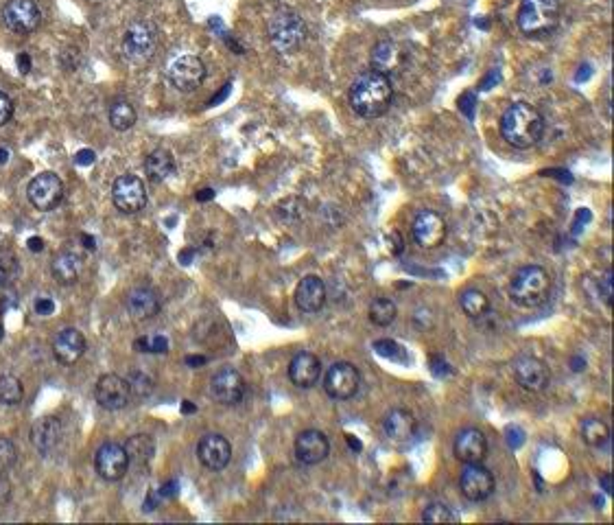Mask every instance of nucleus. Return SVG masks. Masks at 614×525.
Listing matches in <instances>:
<instances>
[{
	"instance_id": "f257e3e1",
	"label": "nucleus",
	"mask_w": 614,
	"mask_h": 525,
	"mask_svg": "<svg viewBox=\"0 0 614 525\" xmlns=\"http://www.w3.org/2000/svg\"><path fill=\"white\" fill-rule=\"evenodd\" d=\"M391 101H394L391 80L374 68L361 72L350 88V107L361 119H378L390 110Z\"/></svg>"
},
{
	"instance_id": "f03ea898",
	"label": "nucleus",
	"mask_w": 614,
	"mask_h": 525,
	"mask_svg": "<svg viewBox=\"0 0 614 525\" xmlns=\"http://www.w3.org/2000/svg\"><path fill=\"white\" fill-rule=\"evenodd\" d=\"M544 134L543 114L529 103H512L500 119V136L516 149H532Z\"/></svg>"
},
{
	"instance_id": "7ed1b4c3",
	"label": "nucleus",
	"mask_w": 614,
	"mask_h": 525,
	"mask_svg": "<svg viewBox=\"0 0 614 525\" xmlns=\"http://www.w3.org/2000/svg\"><path fill=\"white\" fill-rule=\"evenodd\" d=\"M549 292H551V276L538 265H525L509 281V298L520 309L540 307L549 298Z\"/></svg>"
},
{
	"instance_id": "20e7f679",
	"label": "nucleus",
	"mask_w": 614,
	"mask_h": 525,
	"mask_svg": "<svg viewBox=\"0 0 614 525\" xmlns=\"http://www.w3.org/2000/svg\"><path fill=\"white\" fill-rule=\"evenodd\" d=\"M562 18L559 0H523L518 9V29L529 38H547Z\"/></svg>"
},
{
	"instance_id": "39448f33",
	"label": "nucleus",
	"mask_w": 614,
	"mask_h": 525,
	"mask_svg": "<svg viewBox=\"0 0 614 525\" xmlns=\"http://www.w3.org/2000/svg\"><path fill=\"white\" fill-rule=\"evenodd\" d=\"M158 33L149 22H134L122 36V55L131 64H145L154 57Z\"/></svg>"
},
{
	"instance_id": "423d86ee",
	"label": "nucleus",
	"mask_w": 614,
	"mask_h": 525,
	"mask_svg": "<svg viewBox=\"0 0 614 525\" xmlns=\"http://www.w3.org/2000/svg\"><path fill=\"white\" fill-rule=\"evenodd\" d=\"M304 38H307V27L296 13L280 12L269 22V40L276 47V51L291 53L302 44Z\"/></svg>"
},
{
	"instance_id": "0eeeda50",
	"label": "nucleus",
	"mask_w": 614,
	"mask_h": 525,
	"mask_svg": "<svg viewBox=\"0 0 614 525\" xmlns=\"http://www.w3.org/2000/svg\"><path fill=\"white\" fill-rule=\"evenodd\" d=\"M358 385H361V375L350 361H337L328 368L324 377V390L335 401L352 399L358 392Z\"/></svg>"
},
{
	"instance_id": "6e6552de",
	"label": "nucleus",
	"mask_w": 614,
	"mask_h": 525,
	"mask_svg": "<svg viewBox=\"0 0 614 525\" xmlns=\"http://www.w3.org/2000/svg\"><path fill=\"white\" fill-rule=\"evenodd\" d=\"M3 22L16 36H29L42 22V12L33 0H9L3 7Z\"/></svg>"
},
{
	"instance_id": "1a4fd4ad",
	"label": "nucleus",
	"mask_w": 614,
	"mask_h": 525,
	"mask_svg": "<svg viewBox=\"0 0 614 525\" xmlns=\"http://www.w3.org/2000/svg\"><path fill=\"white\" fill-rule=\"evenodd\" d=\"M112 202L125 215L140 213L147 206L145 182L134 174H125L112 186Z\"/></svg>"
},
{
	"instance_id": "9d476101",
	"label": "nucleus",
	"mask_w": 614,
	"mask_h": 525,
	"mask_svg": "<svg viewBox=\"0 0 614 525\" xmlns=\"http://www.w3.org/2000/svg\"><path fill=\"white\" fill-rule=\"evenodd\" d=\"M27 195L33 208L42 210V213H48V210H53L57 204L62 202L63 184L55 174L46 171V174L36 175V178L29 182Z\"/></svg>"
},
{
	"instance_id": "9b49d317",
	"label": "nucleus",
	"mask_w": 614,
	"mask_h": 525,
	"mask_svg": "<svg viewBox=\"0 0 614 525\" xmlns=\"http://www.w3.org/2000/svg\"><path fill=\"white\" fill-rule=\"evenodd\" d=\"M446 233H449V228H446L444 217L440 213H435V210H420L416 215L414 224H411L414 241L425 250L440 248L444 243Z\"/></svg>"
},
{
	"instance_id": "f8f14e48",
	"label": "nucleus",
	"mask_w": 614,
	"mask_h": 525,
	"mask_svg": "<svg viewBox=\"0 0 614 525\" xmlns=\"http://www.w3.org/2000/svg\"><path fill=\"white\" fill-rule=\"evenodd\" d=\"M206 80V64L198 55H180L169 64V81L180 92H193Z\"/></svg>"
},
{
	"instance_id": "ddd939ff",
	"label": "nucleus",
	"mask_w": 614,
	"mask_h": 525,
	"mask_svg": "<svg viewBox=\"0 0 614 525\" xmlns=\"http://www.w3.org/2000/svg\"><path fill=\"white\" fill-rule=\"evenodd\" d=\"M514 379L523 390L527 392H543L547 390L549 381H551V372L549 366L543 360L532 355H520L514 361Z\"/></svg>"
},
{
	"instance_id": "4468645a",
	"label": "nucleus",
	"mask_w": 614,
	"mask_h": 525,
	"mask_svg": "<svg viewBox=\"0 0 614 525\" xmlns=\"http://www.w3.org/2000/svg\"><path fill=\"white\" fill-rule=\"evenodd\" d=\"M95 469L99 478L105 482H119L125 478L127 469H130V460H127L125 445L119 443H105L99 446L95 455Z\"/></svg>"
},
{
	"instance_id": "2eb2a0df",
	"label": "nucleus",
	"mask_w": 614,
	"mask_h": 525,
	"mask_svg": "<svg viewBox=\"0 0 614 525\" xmlns=\"http://www.w3.org/2000/svg\"><path fill=\"white\" fill-rule=\"evenodd\" d=\"M95 399L107 411L122 410L131 401L130 381L119 375H103L95 385Z\"/></svg>"
},
{
	"instance_id": "dca6fc26",
	"label": "nucleus",
	"mask_w": 614,
	"mask_h": 525,
	"mask_svg": "<svg viewBox=\"0 0 614 525\" xmlns=\"http://www.w3.org/2000/svg\"><path fill=\"white\" fill-rule=\"evenodd\" d=\"M459 490L468 502H485L494 493V475L481 464H466L459 478Z\"/></svg>"
},
{
	"instance_id": "f3484780",
	"label": "nucleus",
	"mask_w": 614,
	"mask_h": 525,
	"mask_svg": "<svg viewBox=\"0 0 614 525\" xmlns=\"http://www.w3.org/2000/svg\"><path fill=\"white\" fill-rule=\"evenodd\" d=\"M210 396L221 405H237L245 396V379L234 368H223L210 381Z\"/></svg>"
},
{
	"instance_id": "a211bd4d",
	"label": "nucleus",
	"mask_w": 614,
	"mask_h": 525,
	"mask_svg": "<svg viewBox=\"0 0 614 525\" xmlns=\"http://www.w3.org/2000/svg\"><path fill=\"white\" fill-rule=\"evenodd\" d=\"M453 455L464 464H481L488 455V438L476 427H466L455 436Z\"/></svg>"
},
{
	"instance_id": "6ab92c4d",
	"label": "nucleus",
	"mask_w": 614,
	"mask_h": 525,
	"mask_svg": "<svg viewBox=\"0 0 614 525\" xmlns=\"http://www.w3.org/2000/svg\"><path fill=\"white\" fill-rule=\"evenodd\" d=\"M293 453H296L299 464L315 466L328 458L331 443H328L326 434H322L319 429H307L302 434H298L296 445H293Z\"/></svg>"
},
{
	"instance_id": "aec40b11",
	"label": "nucleus",
	"mask_w": 614,
	"mask_h": 525,
	"mask_svg": "<svg viewBox=\"0 0 614 525\" xmlns=\"http://www.w3.org/2000/svg\"><path fill=\"white\" fill-rule=\"evenodd\" d=\"M198 458L199 462L208 470H223L225 466L232 460V445L228 443V438L221 434H208L199 440L198 445Z\"/></svg>"
},
{
	"instance_id": "412c9836",
	"label": "nucleus",
	"mask_w": 614,
	"mask_h": 525,
	"mask_svg": "<svg viewBox=\"0 0 614 525\" xmlns=\"http://www.w3.org/2000/svg\"><path fill=\"white\" fill-rule=\"evenodd\" d=\"M86 337L80 328H62L53 340V355L63 366H72L81 360L86 352Z\"/></svg>"
},
{
	"instance_id": "4be33fe9",
	"label": "nucleus",
	"mask_w": 614,
	"mask_h": 525,
	"mask_svg": "<svg viewBox=\"0 0 614 525\" xmlns=\"http://www.w3.org/2000/svg\"><path fill=\"white\" fill-rule=\"evenodd\" d=\"M319 377H322V361H319L315 352H298L291 360V364H289V379H291L293 385L302 387V390H308V387L315 385Z\"/></svg>"
},
{
	"instance_id": "5701e85b",
	"label": "nucleus",
	"mask_w": 614,
	"mask_h": 525,
	"mask_svg": "<svg viewBox=\"0 0 614 525\" xmlns=\"http://www.w3.org/2000/svg\"><path fill=\"white\" fill-rule=\"evenodd\" d=\"M62 423L55 416H42L31 427V443L40 455H51L62 443Z\"/></svg>"
},
{
	"instance_id": "b1692460",
	"label": "nucleus",
	"mask_w": 614,
	"mask_h": 525,
	"mask_svg": "<svg viewBox=\"0 0 614 525\" xmlns=\"http://www.w3.org/2000/svg\"><path fill=\"white\" fill-rule=\"evenodd\" d=\"M125 307H127V313L131 316V320L147 322L154 316H158L160 296L151 287H139L127 296Z\"/></svg>"
},
{
	"instance_id": "393cba45",
	"label": "nucleus",
	"mask_w": 614,
	"mask_h": 525,
	"mask_svg": "<svg viewBox=\"0 0 614 525\" xmlns=\"http://www.w3.org/2000/svg\"><path fill=\"white\" fill-rule=\"evenodd\" d=\"M296 304L299 311L317 313L326 304V284L319 276H304L298 283Z\"/></svg>"
},
{
	"instance_id": "a878e982",
	"label": "nucleus",
	"mask_w": 614,
	"mask_h": 525,
	"mask_svg": "<svg viewBox=\"0 0 614 525\" xmlns=\"http://www.w3.org/2000/svg\"><path fill=\"white\" fill-rule=\"evenodd\" d=\"M416 427V416L409 410H402V407L387 411V416L383 419V429H385L387 438L396 440V443H407V440L414 438Z\"/></svg>"
},
{
	"instance_id": "bb28decb",
	"label": "nucleus",
	"mask_w": 614,
	"mask_h": 525,
	"mask_svg": "<svg viewBox=\"0 0 614 525\" xmlns=\"http://www.w3.org/2000/svg\"><path fill=\"white\" fill-rule=\"evenodd\" d=\"M127 451V460H130V466L139 473H145L149 469L151 460H154L156 453V445L151 440V436L140 434V436H131L130 440L125 443Z\"/></svg>"
},
{
	"instance_id": "cd10ccee",
	"label": "nucleus",
	"mask_w": 614,
	"mask_h": 525,
	"mask_svg": "<svg viewBox=\"0 0 614 525\" xmlns=\"http://www.w3.org/2000/svg\"><path fill=\"white\" fill-rule=\"evenodd\" d=\"M402 64V48L396 42L385 40L378 42L372 51V68L383 75L390 77L391 72H396Z\"/></svg>"
},
{
	"instance_id": "c85d7f7f",
	"label": "nucleus",
	"mask_w": 614,
	"mask_h": 525,
	"mask_svg": "<svg viewBox=\"0 0 614 525\" xmlns=\"http://www.w3.org/2000/svg\"><path fill=\"white\" fill-rule=\"evenodd\" d=\"M83 269V261L80 254L75 252H62L53 258L51 274L60 284H72L80 281Z\"/></svg>"
},
{
	"instance_id": "c756f323",
	"label": "nucleus",
	"mask_w": 614,
	"mask_h": 525,
	"mask_svg": "<svg viewBox=\"0 0 614 525\" xmlns=\"http://www.w3.org/2000/svg\"><path fill=\"white\" fill-rule=\"evenodd\" d=\"M145 174L149 175L151 182H164L166 178L175 174V158L171 151L166 149H156L147 156L145 160Z\"/></svg>"
},
{
	"instance_id": "7c9ffc66",
	"label": "nucleus",
	"mask_w": 614,
	"mask_h": 525,
	"mask_svg": "<svg viewBox=\"0 0 614 525\" xmlns=\"http://www.w3.org/2000/svg\"><path fill=\"white\" fill-rule=\"evenodd\" d=\"M459 307L468 318H484L490 311V298L479 289H466L459 296Z\"/></svg>"
},
{
	"instance_id": "2f4dec72",
	"label": "nucleus",
	"mask_w": 614,
	"mask_h": 525,
	"mask_svg": "<svg viewBox=\"0 0 614 525\" xmlns=\"http://www.w3.org/2000/svg\"><path fill=\"white\" fill-rule=\"evenodd\" d=\"M579 431H582L584 443L588 446H594V449H599V446H603L610 440V427L599 419H586Z\"/></svg>"
},
{
	"instance_id": "473e14b6",
	"label": "nucleus",
	"mask_w": 614,
	"mask_h": 525,
	"mask_svg": "<svg viewBox=\"0 0 614 525\" xmlns=\"http://www.w3.org/2000/svg\"><path fill=\"white\" fill-rule=\"evenodd\" d=\"M136 121H139V114H136V110L127 101H119L110 107V125L116 131L131 130L136 125Z\"/></svg>"
},
{
	"instance_id": "72a5a7b5",
	"label": "nucleus",
	"mask_w": 614,
	"mask_h": 525,
	"mask_svg": "<svg viewBox=\"0 0 614 525\" xmlns=\"http://www.w3.org/2000/svg\"><path fill=\"white\" fill-rule=\"evenodd\" d=\"M396 316H398V309H396V304L390 301V298H374V301H372V304H370V322L372 324L385 328L396 320Z\"/></svg>"
},
{
	"instance_id": "f704fd0d",
	"label": "nucleus",
	"mask_w": 614,
	"mask_h": 525,
	"mask_svg": "<svg viewBox=\"0 0 614 525\" xmlns=\"http://www.w3.org/2000/svg\"><path fill=\"white\" fill-rule=\"evenodd\" d=\"M22 399H24V387L21 384V379L13 375L0 377V403L13 407V405H21Z\"/></svg>"
},
{
	"instance_id": "c9c22d12",
	"label": "nucleus",
	"mask_w": 614,
	"mask_h": 525,
	"mask_svg": "<svg viewBox=\"0 0 614 525\" xmlns=\"http://www.w3.org/2000/svg\"><path fill=\"white\" fill-rule=\"evenodd\" d=\"M422 521L425 523H455L457 514L446 504H429L422 512Z\"/></svg>"
},
{
	"instance_id": "e433bc0d",
	"label": "nucleus",
	"mask_w": 614,
	"mask_h": 525,
	"mask_svg": "<svg viewBox=\"0 0 614 525\" xmlns=\"http://www.w3.org/2000/svg\"><path fill=\"white\" fill-rule=\"evenodd\" d=\"M21 276V261L13 254H0V284H12Z\"/></svg>"
},
{
	"instance_id": "4c0bfd02",
	"label": "nucleus",
	"mask_w": 614,
	"mask_h": 525,
	"mask_svg": "<svg viewBox=\"0 0 614 525\" xmlns=\"http://www.w3.org/2000/svg\"><path fill=\"white\" fill-rule=\"evenodd\" d=\"M130 390H131V396L134 399H140V401H145L147 396L154 392V381L149 379V377L145 375V372H131L130 375Z\"/></svg>"
},
{
	"instance_id": "58836bf2",
	"label": "nucleus",
	"mask_w": 614,
	"mask_h": 525,
	"mask_svg": "<svg viewBox=\"0 0 614 525\" xmlns=\"http://www.w3.org/2000/svg\"><path fill=\"white\" fill-rule=\"evenodd\" d=\"M18 462V446L13 440L0 438V473H7Z\"/></svg>"
},
{
	"instance_id": "ea45409f",
	"label": "nucleus",
	"mask_w": 614,
	"mask_h": 525,
	"mask_svg": "<svg viewBox=\"0 0 614 525\" xmlns=\"http://www.w3.org/2000/svg\"><path fill=\"white\" fill-rule=\"evenodd\" d=\"M136 348H139L140 352H160V355H164L166 351H169V342H166V337H140V340H136Z\"/></svg>"
},
{
	"instance_id": "a19ab883",
	"label": "nucleus",
	"mask_w": 614,
	"mask_h": 525,
	"mask_svg": "<svg viewBox=\"0 0 614 525\" xmlns=\"http://www.w3.org/2000/svg\"><path fill=\"white\" fill-rule=\"evenodd\" d=\"M374 348L378 351V355L390 357V360H396V361H400L402 355H405V348H400L396 342H390V340L376 342Z\"/></svg>"
},
{
	"instance_id": "79ce46f5",
	"label": "nucleus",
	"mask_w": 614,
	"mask_h": 525,
	"mask_svg": "<svg viewBox=\"0 0 614 525\" xmlns=\"http://www.w3.org/2000/svg\"><path fill=\"white\" fill-rule=\"evenodd\" d=\"M13 116V101L9 99V95H4L3 90H0V127L7 125L9 121H12Z\"/></svg>"
},
{
	"instance_id": "37998d69",
	"label": "nucleus",
	"mask_w": 614,
	"mask_h": 525,
	"mask_svg": "<svg viewBox=\"0 0 614 525\" xmlns=\"http://www.w3.org/2000/svg\"><path fill=\"white\" fill-rule=\"evenodd\" d=\"M33 309H36L38 316L46 318V316H51L53 311H55V302H53L51 298H38L36 304H33Z\"/></svg>"
},
{
	"instance_id": "c03bdc74",
	"label": "nucleus",
	"mask_w": 614,
	"mask_h": 525,
	"mask_svg": "<svg viewBox=\"0 0 614 525\" xmlns=\"http://www.w3.org/2000/svg\"><path fill=\"white\" fill-rule=\"evenodd\" d=\"M97 160V154L92 149H81V151H77V156H75V162L80 166H88V165H92V162Z\"/></svg>"
},
{
	"instance_id": "a18cd8bd",
	"label": "nucleus",
	"mask_w": 614,
	"mask_h": 525,
	"mask_svg": "<svg viewBox=\"0 0 614 525\" xmlns=\"http://www.w3.org/2000/svg\"><path fill=\"white\" fill-rule=\"evenodd\" d=\"M9 497H12V484H9V479L0 473V505L7 504Z\"/></svg>"
},
{
	"instance_id": "49530a36",
	"label": "nucleus",
	"mask_w": 614,
	"mask_h": 525,
	"mask_svg": "<svg viewBox=\"0 0 614 525\" xmlns=\"http://www.w3.org/2000/svg\"><path fill=\"white\" fill-rule=\"evenodd\" d=\"M18 66H21V71L24 72V75H27V72L29 71H31V60H29V55H27V53H21V55H18Z\"/></svg>"
},
{
	"instance_id": "de8ad7c7",
	"label": "nucleus",
	"mask_w": 614,
	"mask_h": 525,
	"mask_svg": "<svg viewBox=\"0 0 614 525\" xmlns=\"http://www.w3.org/2000/svg\"><path fill=\"white\" fill-rule=\"evenodd\" d=\"M27 245H29V250H31V252H42L44 250V241L40 237H31L27 241Z\"/></svg>"
},
{
	"instance_id": "09e8293b",
	"label": "nucleus",
	"mask_w": 614,
	"mask_h": 525,
	"mask_svg": "<svg viewBox=\"0 0 614 525\" xmlns=\"http://www.w3.org/2000/svg\"><path fill=\"white\" fill-rule=\"evenodd\" d=\"M186 364L189 366H204L206 360L204 357H186Z\"/></svg>"
},
{
	"instance_id": "8fccbe9b",
	"label": "nucleus",
	"mask_w": 614,
	"mask_h": 525,
	"mask_svg": "<svg viewBox=\"0 0 614 525\" xmlns=\"http://www.w3.org/2000/svg\"><path fill=\"white\" fill-rule=\"evenodd\" d=\"M83 243H86V248L88 250H95L97 248V245H95V239H92V237H88V234H83Z\"/></svg>"
},
{
	"instance_id": "3c124183",
	"label": "nucleus",
	"mask_w": 614,
	"mask_h": 525,
	"mask_svg": "<svg viewBox=\"0 0 614 525\" xmlns=\"http://www.w3.org/2000/svg\"><path fill=\"white\" fill-rule=\"evenodd\" d=\"M603 490H606V493H612V479H610V475H606V478H603Z\"/></svg>"
},
{
	"instance_id": "603ef678",
	"label": "nucleus",
	"mask_w": 614,
	"mask_h": 525,
	"mask_svg": "<svg viewBox=\"0 0 614 525\" xmlns=\"http://www.w3.org/2000/svg\"><path fill=\"white\" fill-rule=\"evenodd\" d=\"M7 160H9V151L4 149V147H0V165H4Z\"/></svg>"
},
{
	"instance_id": "864d4df0",
	"label": "nucleus",
	"mask_w": 614,
	"mask_h": 525,
	"mask_svg": "<svg viewBox=\"0 0 614 525\" xmlns=\"http://www.w3.org/2000/svg\"><path fill=\"white\" fill-rule=\"evenodd\" d=\"M208 198H213V191H201V195H198V199H201V202Z\"/></svg>"
},
{
	"instance_id": "5fc2aeb1",
	"label": "nucleus",
	"mask_w": 614,
	"mask_h": 525,
	"mask_svg": "<svg viewBox=\"0 0 614 525\" xmlns=\"http://www.w3.org/2000/svg\"><path fill=\"white\" fill-rule=\"evenodd\" d=\"M348 445H352V446H355V449L358 451V449H361V445H358L357 443V440L355 438H352V436H350V438H348Z\"/></svg>"
}]
</instances>
